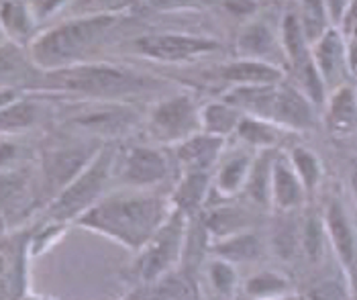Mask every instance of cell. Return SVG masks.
<instances>
[{
	"instance_id": "cell-1",
	"label": "cell",
	"mask_w": 357,
	"mask_h": 300,
	"mask_svg": "<svg viewBox=\"0 0 357 300\" xmlns=\"http://www.w3.org/2000/svg\"><path fill=\"white\" fill-rule=\"evenodd\" d=\"M172 213L169 198L155 190L110 192L76 218V225L100 233L131 251H141Z\"/></svg>"
},
{
	"instance_id": "cell-2",
	"label": "cell",
	"mask_w": 357,
	"mask_h": 300,
	"mask_svg": "<svg viewBox=\"0 0 357 300\" xmlns=\"http://www.w3.org/2000/svg\"><path fill=\"white\" fill-rule=\"evenodd\" d=\"M35 86L76 100L131 103L141 96H151L169 84L127 66L92 59L55 72H41V80Z\"/></svg>"
},
{
	"instance_id": "cell-3",
	"label": "cell",
	"mask_w": 357,
	"mask_h": 300,
	"mask_svg": "<svg viewBox=\"0 0 357 300\" xmlns=\"http://www.w3.org/2000/svg\"><path fill=\"white\" fill-rule=\"evenodd\" d=\"M121 21V13L70 17L68 21L45 29L27 45L31 66L39 72H55L70 66L92 61V55Z\"/></svg>"
},
{
	"instance_id": "cell-4",
	"label": "cell",
	"mask_w": 357,
	"mask_h": 300,
	"mask_svg": "<svg viewBox=\"0 0 357 300\" xmlns=\"http://www.w3.org/2000/svg\"><path fill=\"white\" fill-rule=\"evenodd\" d=\"M227 103L284 131H310L317 125V107L290 82L266 86H233L222 94Z\"/></svg>"
},
{
	"instance_id": "cell-5",
	"label": "cell",
	"mask_w": 357,
	"mask_h": 300,
	"mask_svg": "<svg viewBox=\"0 0 357 300\" xmlns=\"http://www.w3.org/2000/svg\"><path fill=\"white\" fill-rule=\"evenodd\" d=\"M119 149L112 141H107L96 158L59 192L50 204V215L55 223L76 220L90 207L109 194V184L114 178Z\"/></svg>"
},
{
	"instance_id": "cell-6",
	"label": "cell",
	"mask_w": 357,
	"mask_h": 300,
	"mask_svg": "<svg viewBox=\"0 0 357 300\" xmlns=\"http://www.w3.org/2000/svg\"><path fill=\"white\" fill-rule=\"evenodd\" d=\"M186 227H188V217L172 209V213L158 229V233L139 251L137 272L145 284H153L162 276L180 268Z\"/></svg>"
},
{
	"instance_id": "cell-7",
	"label": "cell",
	"mask_w": 357,
	"mask_h": 300,
	"mask_svg": "<svg viewBox=\"0 0 357 300\" xmlns=\"http://www.w3.org/2000/svg\"><path fill=\"white\" fill-rule=\"evenodd\" d=\"M145 123L155 143L176 147L200 131V107L188 92H174L151 107Z\"/></svg>"
},
{
	"instance_id": "cell-8",
	"label": "cell",
	"mask_w": 357,
	"mask_h": 300,
	"mask_svg": "<svg viewBox=\"0 0 357 300\" xmlns=\"http://www.w3.org/2000/svg\"><path fill=\"white\" fill-rule=\"evenodd\" d=\"M76 114L70 123L88 137L112 141L116 137L131 133L141 123V110L133 103L112 100H76Z\"/></svg>"
},
{
	"instance_id": "cell-9",
	"label": "cell",
	"mask_w": 357,
	"mask_h": 300,
	"mask_svg": "<svg viewBox=\"0 0 357 300\" xmlns=\"http://www.w3.org/2000/svg\"><path fill=\"white\" fill-rule=\"evenodd\" d=\"M172 162L162 147L131 145L116 158L114 178L131 190H153L169 176Z\"/></svg>"
},
{
	"instance_id": "cell-10",
	"label": "cell",
	"mask_w": 357,
	"mask_h": 300,
	"mask_svg": "<svg viewBox=\"0 0 357 300\" xmlns=\"http://www.w3.org/2000/svg\"><path fill=\"white\" fill-rule=\"evenodd\" d=\"M105 143L107 141L86 137L72 143L57 145L43 156V184L52 200L96 158Z\"/></svg>"
},
{
	"instance_id": "cell-11",
	"label": "cell",
	"mask_w": 357,
	"mask_h": 300,
	"mask_svg": "<svg viewBox=\"0 0 357 300\" xmlns=\"http://www.w3.org/2000/svg\"><path fill=\"white\" fill-rule=\"evenodd\" d=\"M139 54L162 63H186L206 55L217 54L220 43L213 37L186 33H153L135 39Z\"/></svg>"
},
{
	"instance_id": "cell-12",
	"label": "cell",
	"mask_w": 357,
	"mask_h": 300,
	"mask_svg": "<svg viewBox=\"0 0 357 300\" xmlns=\"http://www.w3.org/2000/svg\"><path fill=\"white\" fill-rule=\"evenodd\" d=\"M310 54L314 68L325 84L327 92L347 84L349 61H347V37L339 27H329L312 45Z\"/></svg>"
},
{
	"instance_id": "cell-13",
	"label": "cell",
	"mask_w": 357,
	"mask_h": 300,
	"mask_svg": "<svg viewBox=\"0 0 357 300\" xmlns=\"http://www.w3.org/2000/svg\"><path fill=\"white\" fill-rule=\"evenodd\" d=\"M225 147H227V139L198 131L174 147V160L182 174L186 172L213 174L220 158L225 156Z\"/></svg>"
},
{
	"instance_id": "cell-14",
	"label": "cell",
	"mask_w": 357,
	"mask_h": 300,
	"mask_svg": "<svg viewBox=\"0 0 357 300\" xmlns=\"http://www.w3.org/2000/svg\"><path fill=\"white\" fill-rule=\"evenodd\" d=\"M325 231H327V241L333 247L339 264L347 272L351 282H357V243L354 227L349 223V217L341 202L333 200L327 207L325 213Z\"/></svg>"
},
{
	"instance_id": "cell-15",
	"label": "cell",
	"mask_w": 357,
	"mask_h": 300,
	"mask_svg": "<svg viewBox=\"0 0 357 300\" xmlns=\"http://www.w3.org/2000/svg\"><path fill=\"white\" fill-rule=\"evenodd\" d=\"M306 198L308 196L303 182L290 165L288 156H274L270 176V207H274L278 213H292L303 207Z\"/></svg>"
},
{
	"instance_id": "cell-16",
	"label": "cell",
	"mask_w": 357,
	"mask_h": 300,
	"mask_svg": "<svg viewBox=\"0 0 357 300\" xmlns=\"http://www.w3.org/2000/svg\"><path fill=\"white\" fill-rule=\"evenodd\" d=\"M220 82L233 86H266V84L284 82V70L275 63L259 61V59H245L239 57L235 61L222 63L217 72Z\"/></svg>"
},
{
	"instance_id": "cell-17",
	"label": "cell",
	"mask_w": 357,
	"mask_h": 300,
	"mask_svg": "<svg viewBox=\"0 0 357 300\" xmlns=\"http://www.w3.org/2000/svg\"><path fill=\"white\" fill-rule=\"evenodd\" d=\"M213 194V174L206 172H186L180 176L174 192L167 196L172 209L194 217L204 213L208 198Z\"/></svg>"
},
{
	"instance_id": "cell-18",
	"label": "cell",
	"mask_w": 357,
	"mask_h": 300,
	"mask_svg": "<svg viewBox=\"0 0 357 300\" xmlns=\"http://www.w3.org/2000/svg\"><path fill=\"white\" fill-rule=\"evenodd\" d=\"M325 123L333 137H349L357 131V92L343 84L331 90L325 100Z\"/></svg>"
},
{
	"instance_id": "cell-19",
	"label": "cell",
	"mask_w": 357,
	"mask_h": 300,
	"mask_svg": "<svg viewBox=\"0 0 357 300\" xmlns=\"http://www.w3.org/2000/svg\"><path fill=\"white\" fill-rule=\"evenodd\" d=\"M251 164L253 156H249L248 151H233L222 156L213 172V192L222 200L241 194L248 184Z\"/></svg>"
},
{
	"instance_id": "cell-20",
	"label": "cell",
	"mask_w": 357,
	"mask_h": 300,
	"mask_svg": "<svg viewBox=\"0 0 357 300\" xmlns=\"http://www.w3.org/2000/svg\"><path fill=\"white\" fill-rule=\"evenodd\" d=\"M237 52L245 59H259V61L274 63L272 55H275L278 52L282 54V45H280V37L275 35L274 29L264 21H255V23H249L241 29V33L237 37Z\"/></svg>"
},
{
	"instance_id": "cell-21",
	"label": "cell",
	"mask_w": 357,
	"mask_h": 300,
	"mask_svg": "<svg viewBox=\"0 0 357 300\" xmlns=\"http://www.w3.org/2000/svg\"><path fill=\"white\" fill-rule=\"evenodd\" d=\"M0 29L15 45H29L37 35V21L29 8L27 0L0 2Z\"/></svg>"
},
{
	"instance_id": "cell-22",
	"label": "cell",
	"mask_w": 357,
	"mask_h": 300,
	"mask_svg": "<svg viewBox=\"0 0 357 300\" xmlns=\"http://www.w3.org/2000/svg\"><path fill=\"white\" fill-rule=\"evenodd\" d=\"M280 45H282V55L288 63V68L294 72L298 68L306 66L312 54H310V43L304 35V29L301 25V19L296 10H288L282 19L280 25Z\"/></svg>"
},
{
	"instance_id": "cell-23",
	"label": "cell",
	"mask_w": 357,
	"mask_h": 300,
	"mask_svg": "<svg viewBox=\"0 0 357 300\" xmlns=\"http://www.w3.org/2000/svg\"><path fill=\"white\" fill-rule=\"evenodd\" d=\"M264 251H266V246H264L261 237L253 231H243V233L225 237L219 241H213V246H211L213 257H219L233 266L257 262L264 255Z\"/></svg>"
},
{
	"instance_id": "cell-24",
	"label": "cell",
	"mask_w": 357,
	"mask_h": 300,
	"mask_svg": "<svg viewBox=\"0 0 357 300\" xmlns=\"http://www.w3.org/2000/svg\"><path fill=\"white\" fill-rule=\"evenodd\" d=\"M241 117L243 112L233 107L231 103H227L225 98L211 100L200 107V131L229 139L231 135H235Z\"/></svg>"
},
{
	"instance_id": "cell-25",
	"label": "cell",
	"mask_w": 357,
	"mask_h": 300,
	"mask_svg": "<svg viewBox=\"0 0 357 300\" xmlns=\"http://www.w3.org/2000/svg\"><path fill=\"white\" fill-rule=\"evenodd\" d=\"M41 114L39 103L33 98L17 96L13 103L0 109V137L21 135L25 131H31Z\"/></svg>"
},
{
	"instance_id": "cell-26",
	"label": "cell",
	"mask_w": 357,
	"mask_h": 300,
	"mask_svg": "<svg viewBox=\"0 0 357 300\" xmlns=\"http://www.w3.org/2000/svg\"><path fill=\"white\" fill-rule=\"evenodd\" d=\"M284 133H288V131L280 129L278 125L270 123V121H264V119H257L251 114H243L239 121V127L235 131V137L251 149L272 151L280 145Z\"/></svg>"
},
{
	"instance_id": "cell-27",
	"label": "cell",
	"mask_w": 357,
	"mask_h": 300,
	"mask_svg": "<svg viewBox=\"0 0 357 300\" xmlns=\"http://www.w3.org/2000/svg\"><path fill=\"white\" fill-rule=\"evenodd\" d=\"M202 220H204L213 241L249 231L248 211L239 209V207H231V204H220V207L211 209L208 213H202Z\"/></svg>"
},
{
	"instance_id": "cell-28",
	"label": "cell",
	"mask_w": 357,
	"mask_h": 300,
	"mask_svg": "<svg viewBox=\"0 0 357 300\" xmlns=\"http://www.w3.org/2000/svg\"><path fill=\"white\" fill-rule=\"evenodd\" d=\"M149 300H200V290L192 273L174 270L151 284Z\"/></svg>"
},
{
	"instance_id": "cell-29",
	"label": "cell",
	"mask_w": 357,
	"mask_h": 300,
	"mask_svg": "<svg viewBox=\"0 0 357 300\" xmlns=\"http://www.w3.org/2000/svg\"><path fill=\"white\" fill-rule=\"evenodd\" d=\"M290 294V280L278 272H257L249 276L243 282V297L245 300H268L288 297Z\"/></svg>"
},
{
	"instance_id": "cell-30",
	"label": "cell",
	"mask_w": 357,
	"mask_h": 300,
	"mask_svg": "<svg viewBox=\"0 0 357 300\" xmlns=\"http://www.w3.org/2000/svg\"><path fill=\"white\" fill-rule=\"evenodd\" d=\"M272 151H259L257 158H253L251 172H249L245 194L251 202L259 207H270V176H272Z\"/></svg>"
},
{
	"instance_id": "cell-31",
	"label": "cell",
	"mask_w": 357,
	"mask_h": 300,
	"mask_svg": "<svg viewBox=\"0 0 357 300\" xmlns=\"http://www.w3.org/2000/svg\"><path fill=\"white\" fill-rule=\"evenodd\" d=\"M290 165L294 167L298 180L303 182L306 196H310L312 192L319 188L321 184V178H323V165L321 160L317 158V153L308 147H294L288 156Z\"/></svg>"
},
{
	"instance_id": "cell-32",
	"label": "cell",
	"mask_w": 357,
	"mask_h": 300,
	"mask_svg": "<svg viewBox=\"0 0 357 300\" xmlns=\"http://www.w3.org/2000/svg\"><path fill=\"white\" fill-rule=\"evenodd\" d=\"M298 8L296 15L301 19V25L304 29V35L308 39V43L312 45L325 31L333 27L325 8L323 0H298Z\"/></svg>"
},
{
	"instance_id": "cell-33",
	"label": "cell",
	"mask_w": 357,
	"mask_h": 300,
	"mask_svg": "<svg viewBox=\"0 0 357 300\" xmlns=\"http://www.w3.org/2000/svg\"><path fill=\"white\" fill-rule=\"evenodd\" d=\"M27 61L29 57H25L21 45H15L10 41L0 43V90L2 88H15L13 84L25 78Z\"/></svg>"
},
{
	"instance_id": "cell-34",
	"label": "cell",
	"mask_w": 357,
	"mask_h": 300,
	"mask_svg": "<svg viewBox=\"0 0 357 300\" xmlns=\"http://www.w3.org/2000/svg\"><path fill=\"white\" fill-rule=\"evenodd\" d=\"M206 276H208V284L213 286V290L219 294L220 299H233L237 292V272L235 266L229 262H222L219 257H213L206 266Z\"/></svg>"
},
{
	"instance_id": "cell-35",
	"label": "cell",
	"mask_w": 357,
	"mask_h": 300,
	"mask_svg": "<svg viewBox=\"0 0 357 300\" xmlns=\"http://www.w3.org/2000/svg\"><path fill=\"white\" fill-rule=\"evenodd\" d=\"M327 243V231H325V220L317 215H310L301 227V247L306 251V255L317 262L323 255V249Z\"/></svg>"
},
{
	"instance_id": "cell-36",
	"label": "cell",
	"mask_w": 357,
	"mask_h": 300,
	"mask_svg": "<svg viewBox=\"0 0 357 300\" xmlns=\"http://www.w3.org/2000/svg\"><path fill=\"white\" fill-rule=\"evenodd\" d=\"M27 176L21 172H2L0 174V209L19 207L27 192Z\"/></svg>"
},
{
	"instance_id": "cell-37",
	"label": "cell",
	"mask_w": 357,
	"mask_h": 300,
	"mask_svg": "<svg viewBox=\"0 0 357 300\" xmlns=\"http://www.w3.org/2000/svg\"><path fill=\"white\" fill-rule=\"evenodd\" d=\"M308 300H349V288L335 278H327L308 290Z\"/></svg>"
},
{
	"instance_id": "cell-38",
	"label": "cell",
	"mask_w": 357,
	"mask_h": 300,
	"mask_svg": "<svg viewBox=\"0 0 357 300\" xmlns=\"http://www.w3.org/2000/svg\"><path fill=\"white\" fill-rule=\"evenodd\" d=\"M72 2L74 0H27L29 8H31V13L35 17L37 25L52 21L61 10L70 8Z\"/></svg>"
},
{
	"instance_id": "cell-39",
	"label": "cell",
	"mask_w": 357,
	"mask_h": 300,
	"mask_svg": "<svg viewBox=\"0 0 357 300\" xmlns=\"http://www.w3.org/2000/svg\"><path fill=\"white\" fill-rule=\"evenodd\" d=\"M119 2L121 0H74L70 4V15L72 17H84V15L114 13Z\"/></svg>"
},
{
	"instance_id": "cell-40",
	"label": "cell",
	"mask_w": 357,
	"mask_h": 300,
	"mask_svg": "<svg viewBox=\"0 0 357 300\" xmlns=\"http://www.w3.org/2000/svg\"><path fill=\"white\" fill-rule=\"evenodd\" d=\"M296 246H301V229H296L294 225H282L275 229V249L280 251V255H292Z\"/></svg>"
},
{
	"instance_id": "cell-41",
	"label": "cell",
	"mask_w": 357,
	"mask_h": 300,
	"mask_svg": "<svg viewBox=\"0 0 357 300\" xmlns=\"http://www.w3.org/2000/svg\"><path fill=\"white\" fill-rule=\"evenodd\" d=\"M325 2V8H327V15H329V21L333 27H339L343 17H345V10H347V2L349 0H323Z\"/></svg>"
},
{
	"instance_id": "cell-42",
	"label": "cell",
	"mask_w": 357,
	"mask_h": 300,
	"mask_svg": "<svg viewBox=\"0 0 357 300\" xmlns=\"http://www.w3.org/2000/svg\"><path fill=\"white\" fill-rule=\"evenodd\" d=\"M17 160V145L10 141H0V170L8 167Z\"/></svg>"
},
{
	"instance_id": "cell-43",
	"label": "cell",
	"mask_w": 357,
	"mask_h": 300,
	"mask_svg": "<svg viewBox=\"0 0 357 300\" xmlns=\"http://www.w3.org/2000/svg\"><path fill=\"white\" fill-rule=\"evenodd\" d=\"M202 0H155V6L164 10H178V8H194Z\"/></svg>"
},
{
	"instance_id": "cell-44",
	"label": "cell",
	"mask_w": 357,
	"mask_h": 300,
	"mask_svg": "<svg viewBox=\"0 0 357 300\" xmlns=\"http://www.w3.org/2000/svg\"><path fill=\"white\" fill-rule=\"evenodd\" d=\"M347 61H349V72H357V37H351L347 41Z\"/></svg>"
},
{
	"instance_id": "cell-45",
	"label": "cell",
	"mask_w": 357,
	"mask_h": 300,
	"mask_svg": "<svg viewBox=\"0 0 357 300\" xmlns=\"http://www.w3.org/2000/svg\"><path fill=\"white\" fill-rule=\"evenodd\" d=\"M17 96H21V94L17 92V88H2V90H0V109L6 107L8 103H13Z\"/></svg>"
},
{
	"instance_id": "cell-46",
	"label": "cell",
	"mask_w": 357,
	"mask_h": 300,
	"mask_svg": "<svg viewBox=\"0 0 357 300\" xmlns=\"http://www.w3.org/2000/svg\"><path fill=\"white\" fill-rule=\"evenodd\" d=\"M349 184H351V192H354V196H356L357 200V158L354 160V164H351V174H349Z\"/></svg>"
},
{
	"instance_id": "cell-47",
	"label": "cell",
	"mask_w": 357,
	"mask_h": 300,
	"mask_svg": "<svg viewBox=\"0 0 357 300\" xmlns=\"http://www.w3.org/2000/svg\"><path fill=\"white\" fill-rule=\"evenodd\" d=\"M268 300H298L296 297H292V294H288V297H280V299H268Z\"/></svg>"
},
{
	"instance_id": "cell-48",
	"label": "cell",
	"mask_w": 357,
	"mask_h": 300,
	"mask_svg": "<svg viewBox=\"0 0 357 300\" xmlns=\"http://www.w3.org/2000/svg\"><path fill=\"white\" fill-rule=\"evenodd\" d=\"M4 231V220H2V217H0V233Z\"/></svg>"
}]
</instances>
